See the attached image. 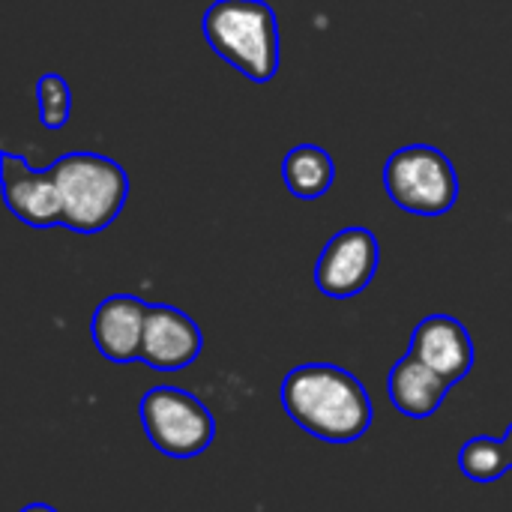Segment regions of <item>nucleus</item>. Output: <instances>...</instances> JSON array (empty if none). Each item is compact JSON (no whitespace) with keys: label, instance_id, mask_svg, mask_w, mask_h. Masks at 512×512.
<instances>
[{"label":"nucleus","instance_id":"nucleus-14","mask_svg":"<svg viewBox=\"0 0 512 512\" xmlns=\"http://www.w3.org/2000/svg\"><path fill=\"white\" fill-rule=\"evenodd\" d=\"M36 99H39V123L45 129H63L72 108V90L69 81L60 72H45L36 81Z\"/></svg>","mask_w":512,"mask_h":512},{"label":"nucleus","instance_id":"nucleus-1","mask_svg":"<svg viewBox=\"0 0 512 512\" xmlns=\"http://www.w3.org/2000/svg\"><path fill=\"white\" fill-rule=\"evenodd\" d=\"M285 414L312 438L327 444L360 441L375 417L369 390L348 369L306 363L285 375L279 390Z\"/></svg>","mask_w":512,"mask_h":512},{"label":"nucleus","instance_id":"nucleus-6","mask_svg":"<svg viewBox=\"0 0 512 512\" xmlns=\"http://www.w3.org/2000/svg\"><path fill=\"white\" fill-rule=\"evenodd\" d=\"M381 246L369 228H342L327 240L315 267V285L330 300H351L369 288L378 273Z\"/></svg>","mask_w":512,"mask_h":512},{"label":"nucleus","instance_id":"nucleus-4","mask_svg":"<svg viewBox=\"0 0 512 512\" xmlns=\"http://www.w3.org/2000/svg\"><path fill=\"white\" fill-rule=\"evenodd\" d=\"M384 189L405 213L444 216L459 201V174L438 147L408 144L387 159Z\"/></svg>","mask_w":512,"mask_h":512},{"label":"nucleus","instance_id":"nucleus-5","mask_svg":"<svg viewBox=\"0 0 512 512\" xmlns=\"http://www.w3.org/2000/svg\"><path fill=\"white\" fill-rule=\"evenodd\" d=\"M138 414L150 444L171 459L201 456L216 438V420L210 408L180 387H153L141 396Z\"/></svg>","mask_w":512,"mask_h":512},{"label":"nucleus","instance_id":"nucleus-8","mask_svg":"<svg viewBox=\"0 0 512 512\" xmlns=\"http://www.w3.org/2000/svg\"><path fill=\"white\" fill-rule=\"evenodd\" d=\"M204 351L201 327L174 306H150L144 324L141 360L156 372H183Z\"/></svg>","mask_w":512,"mask_h":512},{"label":"nucleus","instance_id":"nucleus-10","mask_svg":"<svg viewBox=\"0 0 512 512\" xmlns=\"http://www.w3.org/2000/svg\"><path fill=\"white\" fill-rule=\"evenodd\" d=\"M147 312L150 306L132 294L105 297L90 318V336H93L96 351L111 363L141 360Z\"/></svg>","mask_w":512,"mask_h":512},{"label":"nucleus","instance_id":"nucleus-7","mask_svg":"<svg viewBox=\"0 0 512 512\" xmlns=\"http://www.w3.org/2000/svg\"><path fill=\"white\" fill-rule=\"evenodd\" d=\"M0 183L9 213L30 228L63 225V201L57 180L48 171H36L24 156L9 150L0 153Z\"/></svg>","mask_w":512,"mask_h":512},{"label":"nucleus","instance_id":"nucleus-3","mask_svg":"<svg viewBox=\"0 0 512 512\" xmlns=\"http://www.w3.org/2000/svg\"><path fill=\"white\" fill-rule=\"evenodd\" d=\"M51 174L63 201V228H72L78 234H99L126 207L129 177L123 165L102 153H63L51 165Z\"/></svg>","mask_w":512,"mask_h":512},{"label":"nucleus","instance_id":"nucleus-2","mask_svg":"<svg viewBox=\"0 0 512 512\" xmlns=\"http://www.w3.org/2000/svg\"><path fill=\"white\" fill-rule=\"evenodd\" d=\"M201 30L213 54L249 81L267 84L279 72V21L270 3L216 0L207 6Z\"/></svg>","mask_w":512,"mask_h":512},{"label":"nucleus","instance_id":"nucleus-9","mask_svg":"<svg viewBox=\"0 0 512 512\" xmlns=\"http://www.w3.org/2000/svg\"><path fill=\"white\" fill-rule=\"evenodd\" d=\"M411 354L438 372L450 387L471 375L474 342L462 321L453 315H429L417 324L411 336Z\"/></svg>","mask_w":512,"mask_h":512},{"label":"nucleus","instance_id":"nucleus-16","mask_svg":"<svg viewBox=\"0 0 512 512\" xmlns=\"http://www.w3.org/2000/svg\"><path fill=\"white\" fill-rule=\"evenodd\" d=\"M504 441H507V447H510V459H512V426H510V432H507V438H504Z\"/></svg>","mask_w":512,"mask_h":512},{"label":"nucleus","instance_id":"nucleus-15","mask_svg":"<svg viewBox=\"0 0 512 512\" xmlns=\"http://www.w3.org/2000/svg\"><path fill=\"white\" fill-rule=\"evenodd\" d=\"M21 512H57L54 507H48V504H30V507H24Z\"/></svg>","mask_w":512,"mask_h":512},{"label":"nucleus","instance_id":"nucleus-12","mask_svg":"<svg viewBox=\"0 0 512 512\" xmlns=\"http://www.w3.org/2000/svg\"><path fill=\"white\" fill-rule=\"evenodd\" d=\"M336 177L333 156L318 144H297L282 159V180L294 198L315 201L330 192Z\"/></svg>","mask_w":512,"mask_h":512},{"label":"nucleus","instance_id":"nucleus-13","mask_svg":"<svg viewBox=\"0 0 512 512\" xmlns=\"http://www.w3.org/2000/svg\"><path fill=\"white\" fill-rule=\"evenodd\" d=\"M459 468L468 480L474 483H495L501 480L507 471H512L510 447L501 438H471L462 450H459Z\"/></svg>","mask_w":512,"mask_h":512},{"label":"nucleus","instance_id":"nucleus-11","mask_svg":"<svg viewBox=\"0 0 512 512\" xmlns=\"http://www.w3.org/2000/svg\"><path fill=\"white\" fill-rule=\"evenodd\" d=\"M447 390L450 384L411 351L390 369V402L411 420H429L444 405Z\"/></svg>","mask_w":512,"mask_h":512}]
</instances>
